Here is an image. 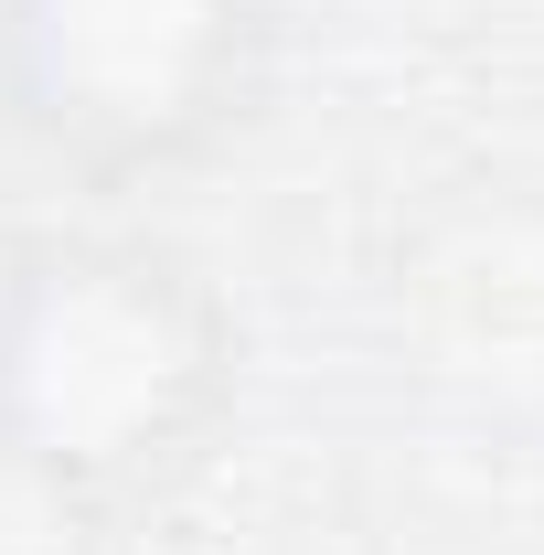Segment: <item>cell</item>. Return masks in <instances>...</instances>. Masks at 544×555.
Returning a JSON list of instances; mask_svg holds the SVG:
<instances>
[{
  "mask_svg": "<svg viewBox=\"0 0 544 555\" xmlns=\"http://www.w3.org/2000/svg\"><path fill=\"white\" fill-rule=\"evenodd\" d=\"M268 0H0V107L75 171H171L246 118Z\"/></svg>",
  "mask_w": 544,
  "mask_h": 555,
  "instance_id": "cell-2",
  "label": "cell"
},
{
  "mask_svg": "<svg viewBox=\"0 0 544 555\" xmlns=\"http://www.w3.org/2000/svg\"><path fill=\"white\" fill-rule=\"evenodd\" d=\"M224 385V310L171 246L43 235L0 246V449L96 513L171 470Z\"/></svg>",
  "mask_w": 544,
  "mask_h": 555,
  "instance_id": "cell-1",
  "label": "cell"
},
{
  "mask_svg": "<svg viewBox=\"0 0 544 555\" xmlns=\"http://www.w3.org/2000/svg\"><path fill=\"white\" fill-rule=\"evenodd\" d=\"M96 545V502L33 470L22 449H0V555H86Z\"/></svg>",
  "mask_w": 544,
  "mask_h": 555,
  "instance_id": "cell-3",
  "label": "cell"
}]
</instances>
